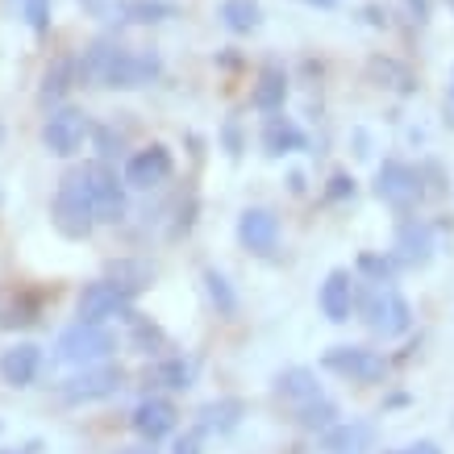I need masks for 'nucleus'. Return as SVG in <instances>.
Here are the masks:
<instances>
[{
  "instance_id": "nucleus-17",
  "label": "nucleus",
  "mask_w": 454,
  "mask_h": 454,
  "mask_svg": "<svg viewBox=\"0 0 454 454\" xmlns=\"http://www.w3.org/2000/svg\"><path fill=\"white\" fill-rule=\"evenodd\" d=\"M42 367V350L34 342H17L9 350H0V380L9 387H29L38 380Z\"/></svg>"
},
{
  "instance_id": "nucleus-10",
  "label": "nucleus",
  "mask_w": 454,
  "mask_h": 454,
  "mask_svg": "<svg viewBox=\"0 0 454 454\" xmlns=\"http://www.w3.org/2000/svg\"><path fill=\"white\" fill-rule=\"evenodd\" d=\"M375 196H380L384 205L400 208V213H409V208L426 196V188H421V171H413L409 163L387 159V163L375 171Z\"/></svg>"
},
{
  "instance_id": "nucleus-21",
  "label": "nucleus",
  "mask_w": 454,
  "mask_h": 454,
  "mask_svg": "<svg viewBox=\"0 0 454 454\" xmlns=\"http://www.w3.org/2000/svg\"><path fill=\"white\" fill-rule=\"evenodd\" d=\"M284 100H288V71L279 67V63H267L259 71V80H254L250 105L259 113H276V109H284Z\"/></svg>"
},
{
  "instance_id": "nucleus-13",
  "label": "nucleus",
  "mask_w": 454,
  "mask_h": 454,
  "mask_svg": "<svg viewBox=\"0 0 454 454\" xmlns=\"http://www.w3.org/2000/svg\"><path fill=\"white\" fill-rule=\"evenodd\" d=\"M392 259L400 267H429V259H434V225L417 217L400 221L396 242H392Z\"/></svg>"
},
{
  "instance_id": "nucleus-35",
  "label": "nucleus",
  "mask_w": 454,
  "mask_h": 454,
  "mask_svg": "<svg viewBox=\"0 0 454 454\" xmlns=\"http://www.w3.org/2000/svg\"><path fill=\"white\" fill-rule=\"evenodd\" d=\"M134 342L142 346V355H154L163 346V333L154 330V325H146V321H134Z\"/></svg>"
},
{
  "instance_id": "nucleus-23",
  "label": "nucleus",
  "mask_w": 454,
  "mask_h": 454,
  "mask_svg": "<svg viewBox=\"0 0 454 454\" xmlns=\"http://www.w3.org/2000/svg\"><path fill=\"white\" fill-rule=\"evenodd\" d=\"M276 396L292 409H301V404L321 396V384H317V375L309 367H288V372L276 375Z\"/></svg>"
},
{
  "instance_id": "nucleus-29",
  "label": "nucleus",
  "mask_w": 454,
  "mask_h": 454,
  "mask_svg": "<svg viewBox=\"0 0 454 454\" xmlns=\"http://www.w3.org/2000/svg\"><path fill=\"white\" fill-rule=\"evenodd\" d=\"M205 292H208V301L217 304L221 317H234L238 313V296H234L230 279L221 276V271H205Z\"/></svg>"
},
{
  "instance_id": "nucleus-25",
  "label": "nucleus",
  "mask_w": 454,
  "mask_h": 454,
  "mask_svg": "<svg viewBox=\"0 0 454 454\" xmlns=\"http://www.w3.org/2000/svg\"><path fill=\"white\" fill-rule=\"evenodd\" d=\"M196 417H200V434H230V429H238V421L247 417V404L234 396H225V400L205 404Z\"/></svg>"
},
{
  "instance_id": "nucleus-33",
  "label": "nucleus",
  "mask_w": 454,
  "mask_h": 454,
  "mask_svg": "<svg viewBox=\"0 0 454 454\" xmlns=\"http://www.w3.org/2000/svg\"><path fill=\"white\" fill-rule=\"evenodd\" d=\"M21 13H26L34 34H46V29H51V0H21Z\"/></svg>"
},
{
  "instance_id": "nucleus-11",
  "label": "nucleus",
  "mask_w": 454,
  "mask_h": 454,
  "mask_svg": "<svg viewBox=\"0 0 454 454\" xmlns=\"http://www.w3.org/2000/svg\"><path fill=\"white\" fill-rule=\"evenodd\" d=\"M171 171H176V159H171V151H167L163 142H151L146 151L129 154V163H125V188H138V192H151V188H159V184H167L171 179Z\"/></svg>"
},
{
  "instance_id": "nucleus-36",
  "label": "nucleus",
  "mask_w": 454,
  "mask_h": 454,
  "mask_svg": "<svg viewBox=\"0 0 454 454\" xmlns=\"http://www.w3.org/2000/svg\"><path fill=\"white\" fill-rule=\"evenodd\" d=\"M330 200H350L355 196V176H346V171H333L330 176V188H325Z\"/></svg>"
},
{
  "instance_id": "nucleus-8",
  "label": "nucleus",
  "mask_w": 454,
  "mask_h": 454,
  "mask_svg": "<svg viewBox=\"0 0 454 454\" xmlns=\"http://www.w3.org/2000/svg\"><path fill=\"white\" fill-rule=\"evenodd\" d=\"M121 387H125V372H121V367H113V363H92V367H83L80 375L63 380L59 396L67 400V404H92V400L117 396Z\"/></svg>"
},
{
  "instance_id": "nucleus-44",
  "label": "nucleus",
  "mask_w": 454,
  "mask_h": 454,
  "mask_svg": "<svg viewBox=\"0 0 454 454\" xmlns=\"http://www.w3.org/2000/svg\"><path fill=\"white\" fill-rule=\"evenodd\" d=\"M288 188H292V192H304V176H301V171H292V176H288Z\"/></svg>"
},
{
  "instance_id": "nucleus-18",
  "label": "nucleus",
  "mask_w": 454,
  "mask_h": 454,
  "mask_svg": "<svg viewBox=\"0 0 454 454\" xmlns=\"http://www.w3.org/2000/svg\"><path fill=\"white\" fill-rule=\"evenodd\" d=\"M367 80L375 88H387V92H396V97H413L417 92V71L409 63H400L392 55H372L367 59Z\"/></svg>"
},
{
  "instance_id": "nucleus-45",
  "label": "nucleus",
  "mask_w": 454,
  "mask_h": 454,
  "mask_svg": "<svg viewBox=\"0 0 454 454\" xmlns=\"http://www.w3.org/2000/svg\"><path fill=\"white\" fill-rule=\"evenodd\" d=\"M83 9H92V13H100V9H105V0H80Z\"/></svg>"
},
{
  "instance_id": "nucleus-6",
  "label": "nucleus",
  "mask_w": 454,
  "mask_h": 454,
  "mask_svg": "<svg viewBox=\"0 0 454 454\" xmlns=\"http://www.w3.org/2000/svg\"><path fill=\"white\" fill-rule=\"evenodd\" d=\"M117 350V338H113L105 325H92V321H75L63 338H59V358L71 363V367H92L100 358H109Z\"/></svg>"
},
{
  "instance_id": "nucleus-47",
  "label": "nucleus",
  "mask_w": 454,
  "mask_h": 454,
  "mask_svg": "<svg viewBox=\"0 0 454 454\" xmlns=\"http://www.w3.org/2000/svg\"><path fill=\"white\" fill-rule=\"evenodd\" d=\"M450 92H454V83H450Z\"/></svg>"
},
{
  "instance_id": "nucleus-43",
  "label": "nucleus",
  "mask_w": 454,
  "mask_h": 454,
  "mask_svg": "<svg viewBox=\"0 0 454 454\" xmlns=\"http://www.w3.org/2000/svg\"><path fill=\"white\" fill-rule=\"evenodd\" d=\"M117 454H159V450H154V442H146V446H125V450H117Z\"/></svg>"
},
{
  "instance_id": "nucleus-39",
  "label": "nucleus",
  "mask_w": 454,
  "mask_h": 454,
  "mask_svg": "<svg viewBox=\"0 0 454 454\" xmlns=\"http://www.w3.org/2000/svg\"><path fill=\"white\" fill-rule=\"evenodd\" d=\"M176 454H200V434H184L176 442Z\"/></svg>"
},
{
  "instance_id": "nucleus-28",
  "label": "nucleus",
  "mask_w": 454,
  "mask_h": 454,
  "mask_svg": "<svg viewBox=\"0 0 454 454\" xmlns=\"http://www.w3.org/2000/svg\"><path fill=\"white\" fill-rule=\"evenodd\" d=\"M292 417H296L304 429H313V434H325V429L338 421V404H333L330 396H317V400H309V404H301V409H292Z\"/></svg>"
},
{
  "instance_id": "nucleus-1",
  "label": "nucleus",
  "mask_w": 454,
  "mask_h": 454,
  "mask_svg": "<svg viewBox=\"0 0 454 454\" xmlns=\"http://www.w3.org/2000/svg\"><path fill=\"white\" fill-rule=\"evenodd\" d=\"M51 221H55V230L71 242H80V238L92 234V225H97V208H92V196L83 188V176L80 167H71L67 176L59 179V192H55V205H51Z\"/></svg>"
},
{
  "instance_id": "nucleus-46",
  "label": "nucleus",
  "mask_w": 454,
  "mask_h": 454,
  "mask_svg": "<svg viewBox=\"0 0 454 454\" xmlns=\"http://www.w3.org/2000/svg\"><path fill=\"white\" fill-rule=\"evenodd\" d=\"M446 4H450V13H454V0H446Z\"/></svg>"
},
{
  "instance_id": "nucleus-40",
  "label": "nucleus",
  "mask_w": 454,
  "mask_h": 454,
  "mask_svg": "<svg viewBox=\"0 0 454 454\" xmlns=\"http://www.w3.org/2000/svg\"><path fill=\"white\" fill-rule=\"evenodd\" d=\"M396 454H442L434 442H417V446H404V450H396Z\"/></svg>"
},
{
  "instance_id": "nucleus-14",
  "label": "nucleus",
  "mask_w": 454,
  "mask_h": 454,
  "mask_svg": "<svg viewBox=\"0 0 454 454\" xmlns=\"http://www.w3.org/2000/svg\"><path fill=\"white\" fill-rule=\"evenodd\" d=\"M238 242L250 250V254H276L279 247V217L271 208H247L238 217Z\"/></svg>"
},
{
  "instance_id": "nucleus-2",
  "label": "nucleus",
  "mask_w": 454,
  "mask_h": 454,
  "mask_svg": "<svg viewBox=\"0 0 454 454\" xmlns=\"http://www.w3.org/2000/svg\"><path fill=\"white\" fill-rule=\"evenodd\" d=\"M363 321L380 338H400L413 325V309H409V301L392 284H372L363 292Z\"/></svg>"
},
{
  "instance_id": "nucleus-22",
  "label": "nucleus",
  "mask_w": 454,
  "mask_h": 454,
  "mask_svg": "<svg viewBox=\"0 0 454 454\" xmlns=\"http://www.w3.org/2000/svg\"><path fill=\"white\" fill-rule=\"evenodd\" d=\"M217 17H221V26L230 29V34H238V38H250V34H259L262 29V4L259 0H221Z\"/></svg>"
},
{
  "instance_id": "nucleus-41",
  "label": "nucleus",
  "mask_w": 454,
  "mask_h": 454,
  "mask_svg": "<svg viewBox=\"0 0 454 454\" xmlns=\"http://www.w3.org/2000/svg\"><path fill=\"white\" fill-rule=\"evenodd\" d=\"M363 17H367L372 26H387V13H384V9H375V4H367V9H363Z\"/></svg>"
},
{
  "instance_id": "nucleus-32",
  "label": "nucleus",
  "mask_w": 454,
  "mask_h": 454,
  "mask_svg": "<svg viewBox=\"0 0 454 454\" xmlns=\"http://www.w3.org/2000/svg\"><path fill=\"white\" fill-rule=\"evenodd\" d=\"M38 321V301L34 296H21V301H13L4 313H0V325L4 330H13V325H34Z\"/></svg>"
},
{
  "instance_id": "nucleus-12",
  "label": "nucleus",
  "mask_w": 454,
  "mask_h": 454,
  "mask_svg": "<svg viewBox=\"0 0 454 454\" xmlns=\"http://www.w3.org/2000/svg\"><path fill=\"white\" fill-rule=\"evenodd\" d=\"M125 51V42L121 38H97V42H88L80 55H75V67H80V83L83 88H105L109 83V71L113 63H117V55Z\"/></svg>"
},
{
  "instance_id": "nucleus-27",
  "label": "nucleus",
  "mask_w": 454,
  "mask_h": 454,
  "mask_svg": "<svg viewBox=\"0 0 454 454\" xmlns=\"http://www.w3.org/2000/svg\"><path fill=\"white\" fill-rule=\"evenodd\" d=\"M109 279L117 284V288L129 292V296H138V292L151 288L154 267L151 262H142V259H113L109 262Z\"/></svg>"
},
{
  "instance_id": "nucleus-15",
  "label": "nucleus",
  "mask_w": 454,
  "mask_h": 454,
  "mask_svg": "<svg viewBox=\"0 0 454 454\" xmlns=\"http://www.w3.org/2000/svg\"><path fill=\"white\" fill-rule=\"evenodd\" d=\"M179 413H176V404L163 396H146L138 400V409H134V417H129V426H134V434L146 442H163L171 429H176Z\"/></svg>"
},
{
  "instance_id": "nucleus-38",
  "label": "nucleus",
  "mask_w": 454,
  "mask_h": 454,
  "mask_svg": "<svg viewBox=\"0 0 454 454\" xmlns=\"http://www.w3.org/2000/svg\"><path fill=\"white\" fill-rule=\"evenodd\" d=\"M225 146H230V159H238V154H242V134H238L234 121L225 125Z\"/></svg>"
},
{
  "instance_id": "nucleus-34",
  "label": "nucleus",
  "mask_w": 454,
  "mask_h": 454,
  "mask_svg": "<svg viewBox=\"0 0 454 454\" xmlns=\"http://www.w3.org/2000/svg\"><path fill=\"white\" fill-rule=\"evenodd\" d=\"M92 142H97V151H100V159H113V154H121V134H113V129H105V125H92Z\"/></svg>"
},
{
  "instance_id": "nucleus-31",
  "label": "nucleus",
  "mask_w": 454,
  "mask_h": 454,
  "mask_svg": "<svg viewBox=\"0 0 454 454\" xmlns=\"http://www.w3.org/2000/svg\"><path fill=\"white\" fill-rule=\"evenodd\" d=\"M154 380H159V384L163 387H188L192 384V363H184V358H167V363H159V367H154Z\"/></svg>"
},
{
  "instance_id": "nucleus-20",
  "label": "nucleus",
  "mask_w": 454,
  "mask_h": 454,
  "mask_svg": "<svg viewBox=\"0 0 454 454\" xmlns=\"http://www.w3.org/2000/svg\"><path fill=\"white\" fill-rule=\"evenodd\" d=\"M309 146V138H304V129L292 117H284V113H271L267 121H262V151L271 154V159H279V154H292V151H304Z\"/></svg>"
},
{
  "instance_id": "nucleus-5",
  "label": "nucleus",
  "mask_w": 454,
  "mask_h": 454,
  "mask_svg": "<svg viewBox=\"0 0 454 454\" xmlns=\"http://www.w3.org/2000/svg\"><path fill=\"white\" fill-rule=\"evenodd\" d=\"M88 138H92V117H88L83 109H71V105L55 109L51 117H46V125H42V146H46L51 154H59V159L80 154Z\"/></svg>"
},
{
  "instance_id": "nucleus-16",
  "label": "nucleus",
  "mask_w": 454,
  "mask_h": 454,
  "mask_svg": "<svg viewBox=\"0 0 454 454\" xmlns=\"http://www.w3.org/2000/svg\"><path fill=\"white\" fill-rule=\"evenodd\" d=\"M375 442L372 421H333L321 434V454H367Z\"/></svg>"
},
{
  "instance_id": "nucleus-4",
  "label": "nucleus",
  "mask_w": 454,
  "mask_h": 454,
  "mask_svg": "<svg viewBox=\"0 0 454 454\" xmlns=\"http://www.w3.org/2000/svg\"><path fill=\"white\" fill-rule=\"evenodd\" d=\"M134 296L125 288H117L109 276L105 279H92V284H83L80 301H75V317L80 321H92V325H105L109 317H121V321H138V313H134Z\"/></svg>"
},
{
  "instance_id": "nucleus-24",
  "label": "nucleus",
  "mask_w": 454,
  "mask_h": 454,
  "mask_svg": "<svg viewBox=\"0 0 454 454\" xmlns=\"http://www.w3.org/2000/svg\"><path fill=\"white\" fill-rule=\"evenodd\" d=\"M80 83V67H75V59L71 55H63V59H55L51 67L42 71V88H38V100L42 105H59V100L67 97L71 88Z\"/></svg>"
},
{
  "instance_id": "nucleus-3",
  "label": "nucleus",
  "mask_w": 454,
  "mask_h": 454,
  "mask_svg": "<svg viewBox=\"0 0 454 454\" xmlns=\"http://www.w3.org/2000/svg\"><path fill=\"white\" fill-rule=\"evenodd\" d=\"M83 188L92 196V208H97V221L105 225H117L125 221V179H117V171L109 167V159H97V163H80Z\"/></svg>"
},
{
  "instance_id": "nucleus-30",
  "label": "nucleus",
  "mask_w": 454,
  "mask_h": 454,
  "mask_svg": "<svg viewBox=\"0 0 454 454\" xmlns=\"http://www.w3.org/2000/svg\"><path fill=\"white\" fill-rule=\"evenodd\" d=\"M358 271L367 276V284H392L396 279V259H384V254H358Z\"/></svg>"
},
{
  "instance_id": "nucleus-9",
  "label": "nucleus",
  "mask_w": 454,
  "mask_h": 454,
  "mask_svg": "<svg viewBox=\"0 0 454 454\" xmlns=\"http://www.w3.org/2000/svg\"><path fill=\"white\" fill-rule=\"evenodd\" d=\"M163 75V59L159 51H146V46H125L117 63L109 71V83L105 88H117V92H138L146 83H154Z\"/></svg>"
},
{
  "instance_id": "nucleus-37",
  "label": "nucleus",
  "mask_w": 454,
  "mask_h": 454,
  "mask_svg": "<svg viewBox=\"0 0 454 454\" xmlns=\"http://www.w3.org/2000/svg\"><path fill=\"white\" fill-rule=\"evenodd\" d=\"M404 9L413 13V21H421V26H426L429 17H434V0H404Z\"/></svg>"
},
{
  "instance_id": "nucleus-19",
  "label": "nucleus",
  "mask_w": 454,
  "mask_h": 454,
  "mask_svg": "<svg viewBox=\"0 0 454 454\" xmlns=\"http://www.w3.org/2000/svg\"><path fill=\"white\" fill-rule=\"evenodd\" d=\"M317 304H321V313L330 317L333 325L350 321V309H355V284H350V271L333 267L330 276H325V284H321V296H317Z\"/></svg>"
},
{
  "instance_id": "nucleus-7",
  "label": "nucleus",
  "mask_w": 454,
  "mask_h": 454,
  "mask_svg": "<svg viewBox=\"0 0 454 454\" xmlns=\"http://www.w3.org/2000/svg\"><path fill=\"white\" fill-rule=\"evenodd\" d=\"M321 367L350 380V384H380L387 375V358L367 350V346H330L321 355Z\"/></svg>"
},
{
  "instance_id": "nucleus-26",
  "label": "nucleus",
  "mask_w": 454,
  "mask_h": 454,
  "mask_svg": "<svg viewBox=\"0 0 454 454\" xmlns=\"http://www.w3.org/2000/svg\"><path fill=\"white\" fill-rule=\"evenodd\" d=\"M117 17L129 26H163L176 17L171 0H117Z\"/></svg>"
},
{
  "instance_id": "nucleus-42",
  "label": "nucleus",
  "mask_w": 454,
  "mask_h": 454,
  "mask_svg": "<svg viewBox=\"0 0 454 454\" xmlns=\"http://www.w3.org/2000/svg\"><path fill=\"white\" fill-rule=\"evenodd\" d=\"M301 4H309V9H321V13H330V9H338V0H301Z\"/></svg>"
}]
</instances>
